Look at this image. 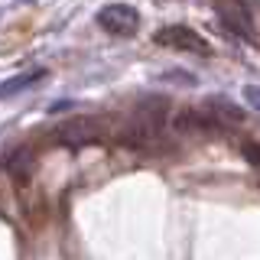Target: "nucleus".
<instances>
[{
	"instance_id": "obj_1",
	"label": "nucleus",
	"mask_w": 260,
	"mask_h": 260,
	"mask_svg": "<svg viewBox=\"0 0 260 260\" xmlns=\"http://www.w3.org/2000/svg\"><path fill=\"white\" fill-rule=\"evenodd\" d=\"M153 39H156L159 46H169V49H176V52H185V55H202V59H205V55H211V46H208L192 26H182V23L159 29Z\"/></svg>"
},
{
	"instance_id": "obj_2",
	"label": "nucleus",
	"mask_w": 260,
	"mask_h": 260,
	"mask_svg": "<svg viewBox=\"0 0 260 260\" xmlns=\"http://www.w3.org/2000/svg\"><path fill=\"white\" fill-rule=\"evenodd\" d=\"M98 26L108 29L111 36H134L140 29V13L130 4H108L98 10Z\"/></svg>"
},
{
	"instance_id": "obj_3",
	"label": "nucleus",
	"mask_w": 260,
	"mask_h": 260,
	"mask_svg": "<svg viewBox=\"0 0 260 260\" xmlns=\"http://www.w3.org/2000/svg\"><path fill=\"white\" fill-rule=\"evenodd\" d=\"M173 127H176V134H205V130H218L215 117L205 111V104H202V108H182L173 117Z\"/></svg>"
},
{
	"instance_id": "obj_4",
	"label": "nucleus",
	"mask_w": 260,
	"mask_h": 260,
	"mask_svg": "<svg viewBox=\"0 0 260 260\" xmlns=\"http://www.w3.org/2000/svg\"><path fill=\"white\" fill-rule=\"evenodd\" d=\"M98 124L91 117H81V120H75V124H69V127H62L59 130V140L62 143H69V146H85V143H94L98 140Z\"/></svg>"
},
{
	"instance_id": "obj_5",
	"label": "nucleus",
	"mask_w": 260,
	"mask_h": 260,
	"mask_svg": "<svg viewBox=\"0 0 260 260\" xmlns=\"http://www.w3.org/2000/svg\"><path fill=\"white\" fill-rule=\"evenodd\" d=\"M39 78H46V69H36V72H29V75H16V78H10V81H4V85H0V98H13L16 91L36 85Z\"/></svg>"
},
{
	"instance_id": "obj_6",
	"label": "nucleus",
	"mask_w": 260,
	"mask_h": 260,
	"mask_svg": "<svg viewBox=\"0 0 260 260\" xmlns=\"http://www.w3.org/2000/svg\"><path fill=\"white\" fill-rule=\"evenodd\" d=\"M7 169H10V176L16 179V182H26V176H29V159H26V153L23 150H16L10 162H7Z\"/></svg>"
},
{
	"instance_id": "obj_7",
	"label": "nucleus",
	"mask_w": 260,
	"mask_h": 260,
	"mask_svg": "<svg viewBox=\"0 0 260 260\" xmlns=\"http://www.w3.org/2000/svg\"><path fill=\"white\" fill-rule=\"evenodd\" d=\"M244 101L254 111H260V85H244Z\"/></svg>"
},
{
	"instance_id": "obj_8",
	"label": "nucleus",
	"mask_w": 260,
	"mask_h": 260,
	"mask_svg": "<svg viewBox=\"0 0 260 260\" xmlns=\"http://www.w3.org/2000/svg\"><path fill=\"white\" fill-rule=\"evenodd\" d=\"M162 78H179V85H195V75H192V72H166Z\"/></svg>"
},
{
	"instance_id": "obj_9",
	"label": "nucleus",
	"mask_w": 260,
	"mask_h": 260,
	"mask_svg": "<svg viewBox=\"0 0 260 260\" xmlns=\"http://www.w3.org/2000/svg\"><path fill=\"white\" fill-rule=\"evenodd\" d=\"M69 108H75L72 101H55L52 108H49V114H59V111H69Z\"/></svg>"
},
{
	"instance_id": "obj_10",
	"label": "nucleus",
	"mask_w": 260,
	"mask_h": 260,
	"mask_svg": "<svg viewBox=\"0 0 260 260\" xmlns=\"http://www.w3.org/2000/svg\"><path fill=\"white\" fill-rule=\"evenodd\" d=\"M257 173H260V166H257Z\"/></svg>"
}]
</instances>
